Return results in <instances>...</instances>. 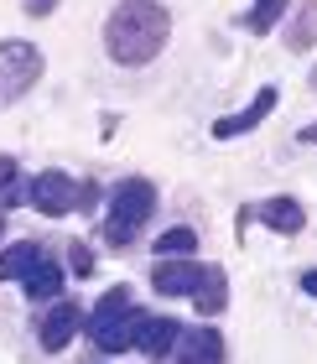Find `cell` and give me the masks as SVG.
<instances>
[{"label": "cell", "instance_id": "obj_22", "mask_svg": "<svg viewBox=\"0 0 317 364\" xmlns=\"http://www.w3.org/2000/svg\"><path fill=\"white\" fill-rule=\"evenodd\" d=\"M296 291L317 302V266H302V271H296Z\"/></svg>", "mask_w": 317, "mask_h": 364}, {"label": "cell", "instance_id": "obj_1", "mask_svg": "<svg viewBox=\"0 0 317 364\" xmlns=\"http://www.w3.org/2000/svg\"><path fill=\"white\" fill-rule=\"evenodd\" d=\"M99 37L114 68H151L172 42V11L161 0H114Z\"/></svg>", "mask_w": 317, "mask_h": 364}, {"label": "cell", "instance_id": "obj_5", "mask_svg": "<svg viewBox=\"0 0 317 364\" xmlns=\"http://www.w3.org/2000/svg\"><path fill=\"white\" fill-rule=\"evenodd\" d=\"M26 208L42 219H68L78 213V177L63 167H47L37 177H26Z\"/></svg>", "mask_w": 317, "mask_h": 364}, {"label": "cell", "instance_id": "obj_6", "mask_svg": "<svg viewBox=\"0 0 317 364\" xmlns=\"http://www.w3.org/2000/svg\"><path fill=\"white\" fill-rule=\"evenodd\" d=\"M78 333H83V307L73 302V296L42 302L37 323H31V338H37V349H42V354H63Z\"/></svg>", "mask_w": 317, "mask_h": 364}, {"label": "cell", "instance_id": "obj_14", "mask_svg": "<svg viewBox=\"0 0 317 364\" xmlns=\"http://www.w3.org/2000/svg\"><path fill=\"white\" fill-rule=\"evenodd\" d=\"M188 302H193V312H198V318H224V312H229V271L224 266H203V281H198V291L188 296Z\"/></svg>", "mask_w": 317, "mask_h": 364}, {"label": "cell", "instance_id": "obj_24", "mask_svg": "<svg viewBox=\"0 0 317 364\" xmlns=\"http://www.w3.org/2000/svg\"><path fill=\"white\" fill-rule=\"evenodd\" d=\"M307 84H312V94H317V63H312V73H307Z\"/></svg>", "mask_w": 317, "mask_h": 364}, {"label": "cell", "instance_id": "obj_7", "mask_svg": "<svg viewBox=\"0 0 317 364\" xmlns=\"http://www.w3.org/2000/svg\"><path fill=\"white\" fill-rule=\"evenodd\" d=\"M276 105H281V89H276V84H260L255 99H245L235 114H219V120L208 125V136H213V141H240V136H249V130H260L265 120H271Z\"/></svg>", "mask_w": 317, "mask_h": 364}, {"label": "cell", "instance_id": "obj_18", "mask_svg": "<svg viewBox=\"0 0 317 364\" xmlns=\"http://www.w3.org/2000/svg\"><path fill=\"white\" fill-rule=\"evenodd\" d=\"M26 203V182H21V161L16 156H0V208H21Z\"/></svg>", "mask_w": 317, "mask_h": 364}, {"label": "cell", "instance_id": "obj_20", "mask_svg": "<svg viewBox=\"0 0 317 364\" xmlns=\"http://www.w3.org/2000/svg\"><path fill=\"white\" fill-rule=\"evenodd\" d=\"M99 208H104V182L78 177V213H99Z\"/></svg>", "mask_w": 317, "mask_h": 364}, {"label": "cell", "instance_id": "obj_16", "mask_svg": "<svg viewBox=\"0 0 317 364\" xmlns=\"http://www.w3.org/2000/svg\"><path fill=\"white\" fill-rule=\"evenodd\" d=\"M291 0H249V11L240 16V31H249V37H271V31L286 21Z\"/></svg>", "mask_w": 317, "mask_h": 364}, {"label": "cell", "instance_id": "obj_2", "mask_svg": "<svg viewBox=\"0 0 317 364\" xmlns=\"http://www.w3.org/2000/svg\"><path fill=\"white\" fill-rule=\"evenodd\" d=\"M156 203H161V188L151 177H141V172H130L120 182H109L104 188V224H99V240L109 245V250H130L141 235H146V224L156 219Z\"/></svg>", "mask_w": 317, "mask_h": 364}, {"label": "cell", "instance_id": "obj_13", "mask_svg": "<svg viewBox=\"0 0 317 364\" xmlns=\"http://www.w3.org/2000/svg\"><path fill=\"white\" fill-rule=\"evenodd\" d=\"M276 31H281V47H286L291 58H307L317 47V0H291L286 21H281Z\"/></svg>", "mask_w": 317, "mask_h": 364}, {"label": "cell", "instance_id": "obj_12", "mask_svg": "<svg viewBox=\"0 0 317 364\" xmlns=\"http://www.w3.org/2000/svg\"><path fill=\"white\" fill-rule=\"evenodd\" d=\"M68 266H63V260H58V250H47L42 260H37V266H31L26 271V281H21V291H26V302H58V296H68Z\"/></svg>", "mask_w": 317, "mask_h": 364}, {"label": "cell", "instance_id": "obj_23", "mask_svg": "<svg viewBox=\"0 0 317 364\" xmlns=\"http://www.w3.org/2000/svg\"><path fill=\"white\" fill-rule=\"evenodd\" d=\"M296 146H317V120H307L302 130H296Z\"/></svg>", "mask_w": 317, "mask_h": 364}, {"label": "cell", "instance_id": "obj_19", "mask_svg": "<svg viewBox=\"0 0 317 364\" xmlns=\"http://www.w3.org/2000/svg\"><path fill=\"white\" fill-rule=\"evenodd\" d=\"M68 276L73 281H94V250H89V240H73L68 245Z\"/></svg>", "mask_w": 317, "mask_h": 364}, {"label": "cell", "instance_id": "obj_17", "mask_svg": "<svg viewBox=\"0 0 317 364\" xmlns=\"http://www.w3.org/2000/svg\"><path fill=\"white\" fill-rule=\"evenodd\" d=\"M198 245H203V240H198L193 224H166L161 235L151 240V255H156V260H161V255H198Z\"/></svg>", "mask_w": 317, "mask_h": 364}, {"label": "cell", "instance_id": "obj_3", "mask_svg": "<svg viewBox=\"0 0 317 364\" xmlns=\"http://www.w3.org/2000/svg\"><path fill=\"white\" fill-rule=\"evenodd\" d=\"M141 302L130 287H109L94 296V307L83 312V333L99 354H130V343H136V323H141Z\"/></svg>", "mask_w": 317, "mask_h": 364}, {"label": "cell", "instance_id": "obj_10", "mask_svg": "<svg viewBox=\"0 0 317 364\" xmlns=\"http://www.w3.org/2000/svg\"><path fill=\"white\" fill-rule=\"evenodd\" d=\"M249 219L265 224L281 240H296L307 229V203L296 193H271V198H260V203H249Z\"/></svg>", "mask_w": 317, "mask_h": 364}, {"label": "cell", "instance_id": "obj_4", "mask_svg": "<svg viewBox=\"0 0 317 364\" xmlns=\"http://www.w3.org/2000/svg\"><path fill=\"white\" fill-rule=\"evenodd\" d=\"M47 73V53L31 37H6L0 42V109L21 105V99L42 84Z\"/></svg>", "mask_w": 317, "mask_h": 364}, {"label": "cell", "instance_id": "obj_8", "mask_svg": "<svg viewBox=\"0 0 317 364\" xmlns=\"http://www.w3.org/2000/svg\"><path fill=\"white\" fill-rule=\"evenodd\" d=\"M146 281H151V291L161 302H188L198 291V281H203V260L198 255H161L156 266L146 271Z\"/></svg>", "mask_w": 317, "mask_h": 364}, {"label": "cell", "instance_id": "obj_11", "mask_svg": "<svg viewBox=\"0 0 317 364\" xmlns=\"http://www.w3.org/2000/svg\"><path fill=\"white\" fill-rule=\"evenodd\" d=\"M182 333V323L177 318H166V312H141V323H136V343H130V354H141V359H166L172 354V343Z\"/></svg>", "mask_w": 317, "mask_h": 364}, {"label": "cell", "instance_id": "obj_15", "mask_svg": "<svg viewBox=\"0 0 317 364\" xmlns=\"http://www.w3.org/2000/svg\"><path fill=\"white\" fill-rule=\"evenodd\" d=\"M42 255H47L42 240H6V245H0V281H16V287H21L26 271L37 266Z\"/></svg>", "mask_w": 317, "mask_h": 364}, {"label": "cell", "instance_id": "obj_25", "mask_svg": "<svg viewBox=\"0 0 317 364\" xmlns=\"http://www.w3.org/2000/svg\"><path fill=\"white\" fill-rule=\"evenodd\" d=\"M0 245H6V208H0Z\"/></svg>", "mask_w": 317, "mask_h": 364}, {"label": "cell", "instance_id": "obj_21", "mask_svg": "<svg viewBox=\"0 0 317 364\" xmlns=\"http://www.w3.org/2000/svg\"><path fill=\"white\" fill-rule=\"evenodd\" d=\"M63 6V0H21V11H26V21H47V16H53Z\"/></svg>", "mask_w": 317, "mask_h": 364}, {"label": "cell", "instance_id": "obj_9", "mask_svg": "<svg viewBox=\"0 0 317 364\" xmlns=\"http://www.w3.org/2000/svg\"><path fill=\"white\" fill-rule=\"evenodd\" d=\"M166 359H172V364H224L229 343H224V333L208 318L203 323H182V333H177V343H172Z\"/></svg>", "mask_w": 317, "mask_h": 364}]
</instances>
